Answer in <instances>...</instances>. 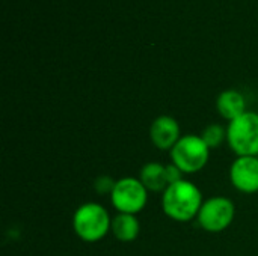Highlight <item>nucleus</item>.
<instances>
[{"label": "nucleus", "mask_w": 258, "mask_h": 256, "mask_svg": "<svg viewBox=\"0 0 258 256\" xmlns=\"http://www.w3.org/2000/svg\"><path fill=\"white\" fill-rule=\"evenodd\" d=\"M115 184L116 181L112 178V177H107V175H101L98 177L95 181H94V190L101 195V196H106V195H112L113 189H115Z\"/></svg>", "instance_id": "nucleus-13"}, {"label": "nucleus", "mask_w": 258, "mask_h": 256, "mask_svg": "<svg viewBox=\"0 0 258 256\" xmlns=\"http://www.w3.org/2000/svg\"><path fill=\"white\" fill-rule=\"evenodd\" d=\"M227 143L237 157H258V113L246 110L228 122Z\"/></svg>", "instance_id": "nucleus-4"}, {"label": "nucleus", "mask_w": 258, "mask_h": 256, "mask_svg": "<svg viewBox=\"0 0 258 256\" xmlns=\"http://www.w3.org/2000/svg\"><path fill=\"white\" fill-rule=\"evenodd\" d=\"M110 232L113 237L121 243H132L138 238L141 232V223L135 214H122L116 213V216L112 217V226Z\"/></svg>", "instance_id": "nucleus-10"}, {"label": "nucleus", "mask_w": 258, "mask_h": 256, "mask_svg": "<svg viewBox=\"0 0 258 256\" xmlns=\"http://www.w3.org/2000/svg\"><path fill=\"white\" fill-rule=\"evenodd\" d=\"M216 110L222 119L231 122L246 112V100L242 92L236 89H227L218 95Z\"/></svg>", "instance_id": "nucleus-9"}, {"label": "nucleus", "mask_w": 258, "mask_h": 256, "mask_svg": "<svg viewBox=\"0 0 258 256\" xmlns=\"http://www.w3.org/2000/svg\"><path fill=\"white\" fill-rule=\"evenodd\" d=\"M139 180L147 187V190L153 193H159V192L163 193L166 187L169 186L168 177H166V166L162 163H156V161H151L142 166Z\"/></svg>", "instance_id": "nucleus-11"}, {"label": "nucleus", "mask_w": 258, "mask_h": 256, "mask_svg": "<svg viewBox=\"0 0 258 256\" xmlns=\"http://www.w3.org/2000/svg\"><path fill=\"white\" fill-rule=\"evenodd\" d=\"M181 137V128L175 118L169 115L157 116L150 127V139L160 151H171Z\"/></svg>", "instance_id": "nucleus-8"}, {"label": "nucleus", "mask_w": 258, "mask_h": 256, "mask_svg": "<svg viewBox=\"0 0 258 256\" xmlns=\"http://www.w3.org/2000/svg\"><path fill=\"white\" fill-rule=\"evenodd\" d=\"M112 226V217L106 207L98 202L82 204L73 216V229L85 243L101 241Z\"/></svg>", "instance_id": "nucleus-2"}, {"label": "nucleus", "mask_w": 258, "mask_h": 256, "mask_svg": "<svg viewBox=\"0 0 258 256\" xmlns=\"http://www.w3.org/2000/svg\"><path fill=\"white\" fill-rule=\"evenodd\" d=\"M166 177H168V184H169V186L174 184V183H178V181L184 180V178H183L184 174H183L174 163L166 164Z\"/></svg>", "instance_id": "nucleus-14"}, {"label": "nucleus", "mask_w": 258, "mask_h": 256, "mask_svg": "<svg viewBox=\"0 0 258 256\" xmlns=\"http://www.w3.org/2000/svg\"><path fill=\"white\" fill-rule=\"evenodd\" d=\"M201 137L210 149L221 148L222 143L227 142V128H224L221 124H210L203 130Z\"/></svg>", "instance_id": "nucleus-12"}, {"label": "nucleus", "mask_w": 258, "mask_h": 256, "mask_svg": "<svg viewBox=\"0 0 258 256\" xmlns=\"http://www.w3.org/2000/svg\"><path fill=\"white\" fill-rule=\"evenodd\" d=\"M230 181L242 193H257L258 157H237L230 167Z\"/></svg>", "instance_id": "nucleus-7"}, {"label": "nucleus", "mask_w": 258, "mask_h": 256, "mask_svg": "<svg viewBox=\"0 0 258 256\" xmlns=\"http://www.w3.org/2000/svg\"><path fill=\"white\" fill-rule=\"evenodd\" d=\"M234 217H236L234 202L225 196H213L204 201L197 220L204 231L210 234H218L230 228Z\"/></svg>", "instance_id": "nucleus-6"}, {"label": "nucleus", "mask_w": 258, "mask_h": 256, "mask_svg": "<svg viewBox=\"0 0 258 256\" xmlns=\"http://www.w3.org/2000/svg\"><path fill=\"white\" fill-rule=\"evenodd\" d=\"M203 204L204 199L201 190L189 180L174 183L162 193L163 213L178 223H187L197 219Z\"/></svg>", "instance_id": "nucleus-1"}, {"label": "nucleus", "mask_w": 258, "mask_h": 256, "mask_svg": "<svg viewBox=\"0 0 258 256\" xmlns=\"http://www.w3.org/2000/svg\"><path fill=\"white\" fill-rule=\"evenodd\" d=\"M210 148L201 134H184L175 143L171 152V163H174L184 175L201 172L210 158Z\"/></svg>", "instance_id": "nucleus-3"}, {"label": "nucleus", "mask_w": 258, "mask_h": 256, "mask_svg": "<svg viewBox=\"0 0 258 256\" xmlns=\"http://www.w3.org/2000/svg\"><path fill=\"white\" fill-rule=\"evenodd\" d=\"M110 202L116 213L136 216L148 204V190L139 178L124 177L116 180L115 189L110 195Z\"/></svg>", "instance_id": "nucleus-5"}]
</instances>
